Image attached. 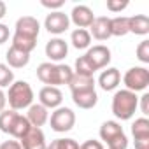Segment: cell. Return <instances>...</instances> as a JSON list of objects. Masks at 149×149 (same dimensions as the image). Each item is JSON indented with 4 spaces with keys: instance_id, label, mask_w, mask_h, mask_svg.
Returning a JSON list of instances; mask_svg holds the SVG:
<instances>
[{
    "instance_id": "cell-20",
    "label": "cell",
    "mask_w": 149,
    "mask_h": 149,
    "mask_svg": "<svg viewBox=\"0 0 149 149\" xmlns=\"http://www.w3.org/2000/svg\"><path fill=\"white\" fill-rule=\"evenodd\" d=\"M30 128H32V125H30V121L26 119V116L16 114V118L13 119V123H11V126H9V132H7V133L21 140V139L28 133V130H30Z\"/></svg>"
},
{
    "instance_id": "cell-2",
    "label": "cell",
    "mask_w": 149,
    "mask_h": 149,
    "mask_svg": "<svg viewBox=\"0 0 149 149\" xmlns=\"http://www.w3.org/2000/svg\"><path fill=\"white\" fill-rule=\"evenodd\" d=\"M137 105H139V98H137V95L133 91L119 90L112 97V112L121 121L132 119V116L137 111Z\"/></svg>"
},
{
    "instance_id": "cell-17",
    "label": "cell",
    "mask_w": 149,
    "mask_h": 149,
    "mask_svg": "<svg viewBox=\"0 0 149 149\" xmlns=\"http://www.w3.org/2000/svg\"><path fill=\"white\" fill-rule=\"evenodd\" d=\"M6 58H7L9 67H13V68H23L30 61V54L25 53V51H21V49H18V47H14V46H11L7 49Z\"/></svg>"
},
{
    "instance_id": "cell-36",
    "label": "cell",
    "mask_w": 149,
    "mask_h": 149,
    "mask_svg": "<svg viewBox=\"0 0 149 149\" xmlns=\"http://www.w3.org/2000/svg\"><path fill=\"white\" fill-rule=\"evenodd\" d=\"M0 149H23L18 140H6L0 144Z\"/></svg>"
},
{
    "instance_id": "cell-40",
    "label": "cell",
    "mask_w": 149,
    "mask_h": 149,
    "mask_svg": "<svg viewBox=\"0 0 149 149\" xmlns=\"http://www.w3.org/2000/svg\"><path fill=\"white\" fill-rule=\"evenodd\" d=\"M6 13H7V7H6V4L2 2V0H0V19L6 16Z\"/></svg>"
},
{
    "instance_id": "cell-39",
    "label": "cell",
    "mask_w": 149,
    "mask_h": 149,
    "mask_svg": "<svg viewBox=\"0 0 149 149\" xmlns=\"http://www.w3.org/2000/svg\"><path fill=\"white\" fill-rule=\"evenodd\" d=\"M6 104H7V98H6V93L0 90V112L4 111V107H6Z\"/></svg>"
},
{
    "instance_id": "cell-33",
    "label": "cell",
    "mask_w": 149,
    "mask_h": 149,
    "mask_svg": "<svg viewBox=\"0 0 149 149\" xmlns=\"http://www.w3.org/2000/svg\"><path fill=\"white\" fill-rule=\"evenodd\" d=\"M79 149H104V144L100 140H95V139H90L86 142H83L79 146Z\"/></svg>"
},
{
    "instance_id": "cell-19",
    "label": "cell",
    "mask_w": 149,
    "mask_h": 149,
    "mask_svg": "<svg viewBox=\"0 0 149 149\" xmlns=\"http://www.w3.org/2000/svg\"><path fill=\"white\" fill-rule=\"evenodd\" d=\"M128 32L135 35H147L149 33V18L146 14H135L128 18Z\"/></svg>"
},
{
    "instance_id": "cell-35",
    "label": "cell",
    "mask_w": 149,
    "mask_h": 149,
    "mask_svg": "<svg viewBox=\"0 0 149 149\" xmlns=\"http://www.w3.org/2000/svg\"><path fill=\"white\" fill-rule=\"evenodd\" d=\"M140 107H142V114H144V118L149 114V93H144L142 97H140Z\"/></svg>"
},
{
    "instance_id": "cell-21",
    "label": "cell",
    "mask_w": 149,
    "mask_h": 149,
    "mask_svg": "<svg viewBox=\"0 0 149 149\" xmlns=\"http://www.w3.org/2000/svg\"><path fill=\"white\" fill-rule=\"evenodd\" d=\"M121 133H125V132H123V126H121L119 123H116V121H105V123L100 126V139H102L105 144H109L112 139L119 137Z\"/></svg>"
},
{
    "instance_id": "cell-38",
    "label": "cell",
    "mask_w": 149,
    "mask_h": 149,
    "mask_svg": "<svg viewBox=\"0 0 149 149\" xmlns=\"http://www.w3.org/2000/svg\"><path fill=\"white\" fill-rule=\"evenodd\" d=\"M135 149H149V137L147 139H135Z\"/></svg>"
},
{
    "instance_id": "cell-14",
    "label": "cell",
    "mask_w": 149,
    "mask_h": 149,
    "mask_svg": "<svg viewBox=\"0 0 149 149\" xmlns=\"http://www.w3.org/2000/svg\"><path fill=\"white\" fill-rule=\"evenodd\" d=\"M26 119L30 121L32 126L40 128L42 125H46V123L49 121V112H47V109H46L44 105H40V104H32V105L28 107Z\"/></svg>"
},
{
    "instance_id": "cell-11",
    "label": "cell",
    "mask_w": 149,
    "mask_h": 149,
    "mask_svg": "<svg viewBox=\"0 0 149 149\" xmlns=\"http://www.w3.org/2000/svg\"><path fill=\"white\" fill-rule=\"evenodd\" d=\"M39 32H40V25L33 16H23L16 21V32L14 33H21V35L37 39Z\"/></svg>"
},
{
    "instance_id": "cell-23",
    "label": "cell",
    "mask_w": 149,
    "mask_h": 149,
    "mask_svg": "<svg viewBox=\"0 0 149 149\" xmlns=\"http://www.w3.org/2000/svg\"><path fill=\"white\" fill-rule=\"evenodd\" d=\"M13 46L30 54V53L37 47V39L26 37V35H21V33H14V37H13Z\"/></svg>"
},
{
    "instance_id": "cell-30",
    "label": "cell",
    "mask_w": 149,
    "mask_h": 149,
    "mask_svg": "<svg viewBox=\"0 0 149 149\" xmlns=\"http://www.w3.org/2000/svg\"><path fill=\"white\" fill-rule=\"evenodd\" d=\"M137 58L142 63H149V40H142L137 46Z\"/></svg>"
},
{
    "instance_id": "cell-8",
    "label": "cell",
    "mask_w": 149,
    "mask_h": 149,
    "mask_svg": "<svg viewBox=\"0 0 149 149\" xmlns=\"http://www.w3.org/2000/svg\"><path fill=\"white\" fill-rule=\"evenodd\" d=\"M39 100H40V105H44L46 109H58L63 102V95L54 86H44L39 91Z\"/></svg>"
},
{
    "instance_id": "cell-10",
    "label": "cell",
    "mask_w": 149,
    "mask_h": 149,
    "mask_svg": "<svg viewBox=\"0 0 149 149\" xmlns=\"http://www.w3.org/2000/svg\"><path fill=\"white\" fill-rule=\"evenodd\" d=\"M70 19L77 28H88L95 21V14L88 6H76L70 13Z\"/></svg>"
},
{
    "instance_id": "cell-34",
    "label": "cell",
    "mask_w": 149,
    "mask_h": 149,
    "mask_svg": "<svg viewBox=\"0 0 149 149\" xmlns=\"http://www.w3.org/2000/svg\"><path fill=\"white\" fill-rule=\"evenodd\" d=\"M63 0H54V2H53V0H42V2H40V6L42 7H47V9H60V7H63Z\"/></svg>"
},
{
    "instance_id": "cell-5",
    "label": "cell",
    "mask_w": 149,
    "mask_h": 149,
    "mask_svg": "<svg viewBox=\"0 0 149 149\" xmlns=\"http://www.w3.org/2000/svg\"><path fill=\"white\" fill-rule=\"evenodd\" d=\"M49 125H51V130L53 132L65 133V132L72 130L74 125H76V114H74V111L68 109V107H58L51 114Z\"/></svg>"
},
{
    "instance_id": "cell-37",
    "label": "cell",
    "mask_w": 149,
    "mask_h": 149,
    "mask_svg": "<svg viewBox=\"0 0 149 149\" xmlns=\"http://www.w3.org/2000/svg\"><path fill=\"white\" fill-rule=\"evenodd\" d=\"M9 39V26L4 25V23H0V46H2L4 42H7Z\"/></svg>"
},
{
    "instance_id": "cell-16",
    "label": "cell",
    "mask_w": 149,
    "mask_h": 149,
    "mask_svg": "<svg viewBox=\"0 0 149 149\" xmlns=\"http://www.w3.org/2000/svg\"><path fill=\"white\" fill-rule=\"evenodd\" d=\"M72 100L79 109H93L98 102V95L95 90H88V91L72 93Z\"/></svg>"
},
{
    "instance_id": "cell-24",
    "label": "cell",
    "mask_w": 149,
    "mask_h": 149,
    "mask_svg": "<svg viewBox=\"0 0 149 149\" xmlns=\"http://www.w3.org/2000/svg\"><path fill=\"white\" fill-rule=\"evenodd\" d=\"M130 33L128 32V18L126 16H118V18H112L111 19V35H116V37H123Z\"/></svg>"
},
{
    "instance_id": "cell-27",
    "label": "cell",
    "mask_w": 149,
    "mask_h": 149,
    "mask_svg": "<svg viewBox=\"0 0 149 149\" xmlns=\"http://www.w3.org/2000/svg\"><path fill=\"white\" fill-rule=\"evenodd\" d=\"M13 81H14V72L11 70V67L6 63H0V88L13 84Z\"/></svg>"
},
{
    "instance_id": "cell-18",
    "label": "cell",
    "mask_w": 149,
    "mask_h": 149,
    "mask_svg": "<svg viewBox=\"0 0 149 149\" xmlns=\"http://www.w3.org/2000/svg\"><path fill=\"white\" fill-rule=\"evenodd\" d=\"M68 86H70L72 93L95 90V79H93V76H79V74H74L70 83H68Z\"/></svg>"
},
{
    "instance_id": "cell-1",
    "label": "cell",
    "mask_w": 149,
    "mask_h": 149,
    "mask_svg": "<svg viewBox=\"0 0 149 149\" xmlns=\"http://www.w3.org/2000/svg\"><path fill=\"white\" fill-rule=\"evenodd\" d=\"M74 76V70L68 65H54L51 61H44L37 67V79L47 86H61L68 84Z\"/></svg>"
},
{
    "instance_id": "cell-12",
    "label": "cell",
    "mask_w": 149,
    "mask_h": 149,
    "mask_svg": "<svg viewBox=\"0 0 149 149\" xmlns=\"http://www.w3.org/2000/svg\"><path fill=\"white\" fill-rule=\"evenodd\" d=\"M67 53H68V46H67V42L63 40V39H51V40H47V44H46V56L51 60V61H60V60H63L65 56H67Z\"/></svg>"
},
{
    "instance_id": "cell-29",
    "label": "cell",
    "mask_w": 149,
    "mask_h": 149,
    "mask_svg": "<svg viewBox=\"0 0 149 149\" xmlns=\"http://www.w3.org/2000/svg\"><path fill=\"white\" fill-rule=\"evenodd\" d=\"M16 111H2L0 112V130H2L4 133H7L9 132V126H11V123H13V119L16 118Z\"/></svg>"
},
{
    "instance_id": "cell-31",
    "label": "cell",
    "mask_w": 149,
    "mask_h": 149,
    "mask_svg": "<svg viewBox=\"0 0 149 149\" xmlns=\"http://www.w3.org/2000/svg\"><path fill=\"white\" fill-rule=\"evenodd\" d=\"M128 7V0H107V9L111 13H121Z\"/></svg>"
},
{
    "instance_id": "cell-9",
    "label": "cell",
    "mask_w": 149,
    "mask_h": 149,
    "mask_svg": "<svg viewBox=\"0 0 149 149\" xmlns=\"http://www.w3.org/2000/svg\"><path fill=\"white\" fill-rule=\"evenodd\" d=\"M19 144H21L23 149H47L44 132L40 128H35V126H32L28 130V133L21 139Z\"/></svg>"
},
{
    "instance_id": "cell-25",
    "label": "cell",
    "mask_w": 149,
    "mask_h": 149,
    "mask_svg": "<svg viewBox=\"0 0 149 149\" xmlns=\"http://www.w3.org/2000/svg\"><path fill=\"white\" fill-rule=\"evenodd\" d=\"M132 135L133 139H147L149 137V119L147 118H139L132 125Z\"/></svg>"
},
{
    "instance_id": "cell-3",
    "label": "cell",
    "mask_w": 149,
    "mask_h": 149,
    "mask_svg": "<svg viewBox=\"0 0 149 149\" xmlns=\"http://www.w3.org/2000/svg\"><path fill=\"white\" fill-rule=\"evenodd\" d=\"M6 98H7L13 111L26 109L33 102V90L26 81H16L9 86V93Z\"/></svg>"
},
{
    "instance_id": "cell-26",
    "label": "cell",
    "mask_w": 149,
    "mask_h": 149,
    "mask_svg": "<svg viewBox=\"0 0 149 149\" xmlns=\"http://www.w3.org/2000/svg\"><path fill=\"white\" fill-rule=\"evenodd\" d=\"M95 68L91 67V63L88 61L86 56H79L76 60V72L74 74H79V76H93Z\"/></svg>"
},
{
    "instance_id": "cell-7",
    "label": "cell",
    "mask_w": 149,
    "mask_h": 149,
    "mask_svg": "<svg viewBox=\"0 0 149 149\" xmlns=\"http://www.w3.org/2000/svg\"><path fill=\"white\" fill-rule=\"evenodd\" d=\"M84 56L88 58V61L91 63V67L95 70H98V68L107 67V63L111 61V49L107 46H104V44H98V46L90 47Z\"/></svg>"
},
{
    "instance_id": "cell-32",
    "label": "cell",
    "mask_w": 149,
    "mask_h": 149,
    "mask_svg": "<svg viewBox=\"0 0 149 149\" xmlns=\"http://www.w3.org/2000/svg\"><path fill=\"white\" fill-rule=\"evenodd\" d=\"M107 147H109V149H126V147H128V139H126V135L121 133L119 137L112 139V140L107 144Z\"/></svg>"
},
{
    "instance_id": "cell-28",
    "label": "cell",
    "mask_w": 149,
    "mask_h": 149,
    "mask_svg": "<svg viewBox=\"0 0 149 149\" xmlns=\"http://www.w3.org/2000/svg\"><path fill=\"white\" fill-rule=\"evenodd\" d=\"M47 149H79V144L74 139H56L47 146Z\"/></svg>"
},
{
    "instance_id": "cell-6",
    "label": "cell",
    "mask_w": 149,
    "mask_h": 149,
    "mask_svg": "<svg viewBox=\"0 0 149 149\" xmlns=\"http://www.w3.org/2000/svg\"><path fill=\"white\" fill-rule=\"evenodd\" d=\"M68 25H70V18L61 13V11H56V13H49L46 16V21H44V26L49 33H54V35H60L63 32L68 30Z\"/></svg>"
},
{
    "instance_id": "cell-13",
    "label": "cell",
    "mask_w": 149,
    "mask_h": 149,
    "mask_svg": "<svg viewBox=\"0 0 149 149\" xmlns=\"http://www.w3.org/2000/svg\"><path fill=\"white\" fill-rule=\"evenodd\" d=\"M90 28H91L90 35H93L97 40H107L111 37V18L98 16V18H95V21L91 23Z\"/></svg>"
},
{
    "instance_id": "cell-4",
    "label": "cell",
    "mask_w": 149,
    "mask_h": 149,
    "mask_svg": "<svg viewBox=\"0 0 149 149\" xmlns=\"http://www.w3.org/2000/svg\"><path fill=\"white\" fill-rule=\"evenodd\" d=\"M123 83L128 91H144L149 86V70L146 67H132L130 70H126Z\"/></svg>"
},
{
    "instance_id": "cell-22",
    "label": "cell",
    "mask_w": 149,
    "mask_h": 149,
    "mask_svg": "<svg viewBox=\"0 0 149 149\" xmlns=\"http://www.w3.org/2000/svg\"><path fill=\"white\" fill-rule=\"evenodd\" d=\"M70 42H72V46L76 47V49H86V47H90V44H91V35H90L88 30L77 28V30L72 32Z\"/></svg>"
},
{
    "instance_id": "cell-15",
    "label": "cell",
    "mask_w": 149,
    "mask_h": 149,
    "mask_svg": "<svg viewBox=\"0 0 149 149\" xmlns=\"http://www.w3.org/2000/svg\"><path fill=\"white\" fill-rule=\"evenodd\" d=\"M119 81H121V74H119L118 68H107V70H104L100 74V77H98V84H100V88L104 91L116 90Z\"/></svg>"
}]
</instances>
